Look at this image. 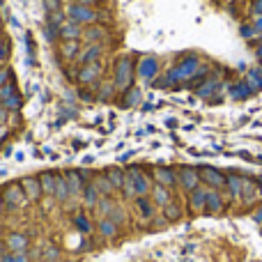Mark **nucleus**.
Returning a JSON list of instances; mask_svg holds the SVG:
<instances>
[{
    "instance_id": "nucleus-6",
    "label": "nucleus",
    "mask_w": 262,
    "mask_h": 262,
    "mask_svg": "<svg viewBox=\"0 0 262 262\" xmlns=\"http://www.w3.org/2000/svg\"><path fill=\"white\" fill-rule=\"evenodd\" d=\"M7 249H9V253H26V249H28V237L26 235H21V232H12V235L7 237Z\"/></svg>"
},
{
    "instance_id": "nucleus-33",
    "label": "nucleus",
    "mask_w": 262,
    "mask_h": 262,
    "mask_svg": "<svg viewBox=\"0 0 262 262\" xmlns=\"http://www.w3.org/2000/svg\"><path fill=\"white\" fill-rule=\"evenodd\" d=\"M5 209H7V207H5V203H3V195H0V216H3V214H5Z\"/></svg>"
},
{
    "instance_id": "nucleus-12",
    "label": "nucleus",
    "mask_w": 262,
    "mask_h": 262,
    "mask_svg": "<svg viewBox=\"0 0 262 262\" xmlns=\"http://www.w3.org/2000/svg\"><path fill=\"white\" fill-rule=\"evenodd\" d=\"M101 198H104V195H99V191H97L95 186L85 184V189H83V203H85L88 207H97Z\"/></svg>"
},
{
    "instance_id": "nucleus-13",
    "label": "nucleus",
    "mask_w": 262,
    "mask_h": 262,
    "mask_svg": "<svg viewBox=\"0 0 262 262\" xmlns=\"http://www.w3.org/2000/svg\"><path fill=\"white\" fill-rule=\"evenodd\" d=\"M136 207H138L140 216L152 219L154 216V207H157V205H154L152 200H147V195H143V198H136Z\"/></svg>"
},
{
    "instance_id": "nucleus-7",
    "label": "nucleus",
    "mask_w": 262,
    "mask_h": 262,
    "mask_svg": "<svg viewBox=\"0 0 262 262\" xmlns=\"http://www.w3.org/2000/svg\"><path fill=\"white\" fill-rule=\"evenodd\" d=\"M90 184L99 191V195H111L113 193V184H111V180L106 177V172H97V175H92Z\"/></svg>"
},
{
    "instance_id": "nucleus-29",
    "label": "nucleus",
    "mask_w": 262,
    "mask_h": 262,
    "mask_svg": "<svg viewBox=\"0 0 262 262\" xmlns=\"http://www.w3.org/2000/svg\"><path fill=\"white\" fill-rule=\"evenodd\" d=\"M62 35L64 37H76L78 35V28L74 26V23H67V26H62Z\"/></svg>"
},
{
    "instance_id": "nucleus-27",
    "label": "nucleus",
    "mask_w": 262,
    "mask_h": 262,
    "mask_svg": "<svg viewBox=\"0 0 262 262\" xmlns=\"http://www.w3.org/2000/svg\"><path fill=\"white\" fill-rule=\"evenodd\" d=\"M108 219H113L115 223H122V221H124V209L115 205V207H113V212H111V216H108Z\"/></svg>"
},
{
    "instance_id": "nucleus-19",
    "label": "nucleus",
    "mask_w": 262,
    "mask_h": 262,
    "mask_svg": "<svg viewBox=\"0 0 262 262\" xmlns=\"http://www.w3.org/2000/svg\"><path fill=\"white\" fill-rule=\"evenodd\" d=\"M113 207H115V203H111V200L104 195V198L99 200V205H97V214H99V219L111 216V212H113Z\"/></svg>"
},
{
    "instance_id": "nucleus-4",
    "label": "nucleus",
    "mask_w": 262,
    "mask_h": 262,
    "mask_svg": "<svg viewBox=\"0 0 262 262\" xmlns=\"http://www.w3.org/2000/svg\"><path fill=\"white\" fill-rule=\"evenodd\" d=\"M131 83V62L129 60H120L118 62V72H115V85L120 90H124Z\"/></svg>"
},
{
    "instance_id": "nucleus-23",
    "label": "nucleus",
    "mask_w": 262,
    "mask_h": 262,
    "mask_svg": "<svg viewBox=\"0 0 262 262\" xmlns=\"http://www.w3.org/2000/svg\"><path fill=\"white\" fill-rule=\"evenodd\" d=\"M163 214H166L168 221H177L182 212H180V207H177V205H166V207H163Z\"/></svg>"
},
{
    "instance_id": "nucleus-14",
    "label": "nucleus",
    "mask_w": 262,
    "mask_h": 262,
    "mask_svg": "<svg viewBox=\"0 0 262 262\" xmlns=\"http://www.w3.org/2000/svg\"><path fill=\"white\" fill-rule=\"evenodd\" d=\"M154 180H157L161 186H172L175 184V172L159 168V170H154Z\"/></svg>"
},
{
    "instance_id": "nucleus-15",
    "label": "nucleus",
    "mask_w": 262,
    "mask_h": 262,
    "mask_svg": "<svg viewBox=\"0 0 262 262\" xmlns=\"http://www.w3.org/2000/svg\"><path fill=\"white\" fill-rule=\"evenodd\" d=\"M106 177L111 180V184H113V189H122L124 184V170H120V168H108V170H104Z\"/></svg>"
},
{
    "instance_id": "nucleus-11",
    "label": "nucleus",
    "mask_w": 262,
    "mask_h": 262,
    "mask_svg": "<svg viewBox=\"0 0 262 262\" xmlns=\"http://www.w3.org/2000/svg\"><path fill=\"white\" fill-rule=\"evenodd\" d=\"M180 180H182V186H184V189L193 191L195 186H198L200 175H198V172H195V170H189V168H184V170L180 172Z\"/></svg>"
},
{
    "instance_id": "nucleus-18",
    "label": "nucleus",
    "mask_w": 262,
    "mask_h": 262,
    "mask_svg": "<svg viewBox=\"0 0 262 262\" xmlns=\"http://www.w3.org/2000/svg\"><path fill=\"white\" fill-rule=\"evenodd\" d=\"M74 223H76V230L81 232V235H90V232H92L90 219H88L85 214H76V219H74Z\"/></svg>"
},
{
    "instance_id": "nucleus-2",
    "label": "nucleus",
    "mask_w": 262,
    "mask_h": 262,
    "mask_svg": "<svg viewBox=\"0 0 262 262\" xmlns=\"http://www.w3.org/2000/svg\"><path fill=\"white\" fill-rule=\"evenodd\" d=\"M21 186H23V193H26L28 203H35V200H39L41 195H44V191H41V184H39V177L26 175L21 180Z\"/></svg>"
},
{
    "instance_id": "nucleus-26",
    "label": "nucleus",
    "mask_w": 262,
    "mask_h": 262,
    "mask_svg": "<svg viewBox=\"0 0 262 262\" xmlns=\"http://www.w3.org/2000/svg\"><path fill=\"white\" fill-rule=\"evenodd\" d=\"M62 53H64V58H72L74 53H76V41H64V46H62Z\"/></svg>"
},
{
    "instance_id": "nucleus-21",
    "label": "nucleus",
    "mask_w": 262,
    "mask_h": 262,
    "mask_svg": "<svg viewBox=\"0 0 262 262\" xmlns=\"http://www.w3.org/2000/svg\"><path fill=\"white\" fill-rule=\"evenodd\" d=\"M205 200H207V193H205V191H200V189H193V191H191V205H193L195 209L203 207Z\"/></svg>"
},
{
    "instance_id": "nucleus-28",
    "label": "nucleus",
    "mask_w": 262,
    "mask_h": 262,
    "mask_svg": "<svg viewBox=\"0 0 262 262\" xmlns=\"http://www.w3.org/2000/svg\"><path fill=\"white\" fill-rule=\"evenodd\" d=\"M5 262H28L26 253H7L5 255Z\"/></svg>"
},
{
    "instance_id": "nucleus-20",
    "label": "nucleus",
    "mask_w": 262,
    "mask_h": 262,
    "mask_svg": "<svg viewBox=\"0 0 262 262\" xmlns=\"http://www.w3.org/2000/svg\"><path fill=\"white\" fill-rule=\"evenodd\" d=\"M97 76H99V67H97V64H92V67L81 69V81H83V83H90V81H95Z\"/></svg>"
},
{
    "instance_id": "nucleus-25",
    "label": "nucleus",
    "mask_w": 262,
    "mask_h": 262,
    "mask_svg": "<svg viewBox=\"0 0 262 262\" xmlns=\"http://www.w3.org/2000/svg\"><path fill=\"white\" fill-rule=\"evenodd\" d=\"M205 205H207V207H212L214 212H219V209H221V198H219L216 193H207V200H205Z\"/></svg>"
},
{
    "instance_id": "nucleus-16",
    "label": "nucleus",
    "mask_w": 262,
    "mask_h": 262,
    "mask_svg": "<svg viewBox=\"0 0 262 262\" xmlns=\"http://www.w3.org/2000/svg\"><path fill=\"white\" fill-rule=\"evenodd\" d=\"M200 177H203L205 182H209L212 186H221V184H226V180H223V175H219L216 170H209V168H205L203 172H200Z\"/></svg>"
},
{
    "instance_id": "nucleus-34",
    "label": "nucleus",
    "mask_w": 262,
    "mask_h": 262,
    "mask_svg": "<svg viewBox=\"0 0 262 262\" xmlns=\"http://www.w3.org/2000/svg\"><path fill=\"white\" fill-rule=\"evenodd\" d=\"M83 3H92V0H83Z\"/></svg>"
},
{
    "instance_id": "nucleus-8",
    "label": "nucleus",
    "mask_w": 262,
    "mask_h": 262,
    "mask_svg": "<svg viewBox=\"0 0 262 262\" xmlns=\"http://www.w3.org/2000/svg\"><path fill=\"white\" fill-rule=\"evenodd\" d=\"M39 184L44 195H53L55 193V186H58V175L55 172H41L39 175Z\"/></svg>"
},
{
    "instance_id": "nucleus-9",
    "label": "nucleus",
    "mask_w": 262,
    "mask_h": 262,
    "mask_svg": "<svg viewBox=\"0 0 262 262\" xmlns=\"http://www.w3.org/2000/svg\"><path fill=\"white\" fill-rule=\"evenodd\" d=\"M99 235L106 237V239H113L115 235H118V223L113 221V219H99Z\"/></svg>"
},
{
    "instance_id": "nucleus-5",
    "label": "nucleus",
    "mask_w": 262,
    "mask_h": 262,
    "mask_svg": "<svg viewBox=\"0 0 262 262\" xmlns=\"http://www.w3.org/2000/svg\"><path fill=\"white\" fill-rule=\"evenodd\" d=\"M62 175H64V180H67L69 189H72V198H74V195H81L83 189H85V182H83L81 172H78V170H64Z\"/></svg>"
},
{
    "instance_id": "nucleus-3",
    "label": "nucleus",
    "mask_w": 262,
    "mask_h": 262,
    "mask_svg": "<svg viewBox=\"0 0 262 262\" xmlns=\"http://www.w3.org/2000/svg\"><path fill=\"white\" fill-rule=\"evenodd\" d=\"M127 175L134 180V189H136V198H143V195H147L149 191V180L147 175H145L143 170H138V168H129V170H124Z\"/></svg>"
},
{
    "instance_id": "nucleus-22",
    "label": "nucleus",
    "mask_w": 262,
    "mask_h": 262,
    "mask_svg": "<svg viewBox=\"0 0 262 262\" xmlns=\"http://www.w3.org/2000/svg\"><path fill=\"white\" fill-rule=\"evenodd\" d=\"M72 16L78 18V21H92V18H95V14H92L90 9H85V7H74L72 9Z\"/></svg>"
},
{
    "instance_id": "nucleus-1",
    "label": "nucleus",
    "mask_w": 262,
    "mask_h": 262,
    "mask_svg": "<svg viewBox=\"0 0 262 262\" xmlns=\"http://www.w3.org/2000/svg\"><path fill=\"white\" fill-rule=\"evenodd\" d=\"M0 195H3V203H5V207H7L9 212H14V209H18L21 205L28 203L26 193H23L21 182H12V184H7Z\"/></svg>"
},
{
    "instance_id": "nucleus-32",
    "label": "nucleus",
    "mask_w": 262,
    "mask_h": 262,
    "mask_svg": "<svg viewBox=\"0 0 262 262\" xmlns=\"http://www.w3.org/2000/svg\"><path fill=\"white\" fill-rule=\"evenodd\" d=\"M7 76H9L7 72H0V88H3V85H7Z\"/></svg>"
},
{
    "instance_id": "nucleus-31",
    "label": "nucleus",
    "mask_w": 262,
    "mask_h": 262,
    "mask_svg": "<svg viewBox=\"0 0 262 262\" xmlns=\"http://www.w3.org/2000/svg\"><path fill=\"white\" fill-rule=\"evenodd\" d=\"M99 53H101V49H97V46H95V49H92V51H88V53L83 55V60H85V62H92V60H95Z\"/></svg>"
},
{
    "instance_id": "nucleus-30",
    "label": "nucleus",
    "mask_w": 262,
    "mask_h": 262,
    "mask_svg": "<svg viewBox=\"0 0 262 262\" xmlns=\"http://www.w3.org/2000/svg\"><path fill=\"white\" fill-rule=\"evenodd\" d=\"M111 95H113V85H111V83H101L99 85V97H104L106 99V97H111Z\"/></svg>"
},
{
    "instance_id": "nucleus-24",
    "label": "nucleus",
    "mask_w": 262,
    "mask_h": 262,
    "mask_svg": "<svg viewBox=\"0 0 262 262\" xmlns=\"http://www.w3.org/2000/svg\"><path fill=\"white\" fill-rule=\"evenodd\" d=\"M41 255H44V260H46V262H58L60 251H58V249H53V246H46L44 253H41Z\"/></svg>"
},
{
    "instance_id": "nucleus-17",
    "label": "nucleus",
    "mask_w": 262,
    "mask_h": 262,
    "mask_svg": "<svg viewBox=\"0 0 262 262\" xmlns=\"http://www.w3.org/2000/svg\"><path fill=\"white\" fill-rule=\"evenodd\" d=\"M152 198H154V205H159V207H166V205H168V191H166V186H154V189H152Z\"/></svg>"
},
{
    "instance_id": "nucleus-10",
    "label": "nucleus",
    "mask_w": 262,
    "mask_h": 262,
    "mask_svg": "<svg viewBox=\"0 0 262 262\" xmlns=\"http://www.w3.org/2000/svg\"><path fill=\"white\" fill-rule=\"evenodd\" d=\"M53 198L60 200V203H64V200L72 198V189H69V184H67V180H64V175H58V186H55Z\"/></svg>"
}]
</instances>
